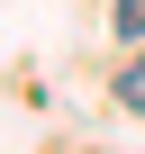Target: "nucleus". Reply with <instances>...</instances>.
<instances>
[{
	"instance_id": "1",
	"label": "nucleus",
	"mask_w": 145,
	"mask_h": 154,
	"mask_svg": "<svg viewBox=\"0 0 145 154\" xmlns=\"http://www.w3.org/2000/svg\"><path fill=\"white\" fill-rule=\"evenodd\" d=\"M118 109H136V118H145V54H136V63L118 72Z\"/></svg>"
},
{
	"instance_id": "2",
	"label": "nucleus",
	"mask_w": 145,
	"mask_h": 154,
	"mask_svg": "<svg viewBox=\"0 0 145 154\" xmlns=\"http://www.w3.org/2000/svg\"><path fill=\"white\" fill-rule=\"evenodd\" d=\"M118 36H145V0H118Z\"/></svg>"
}]
</instances>
